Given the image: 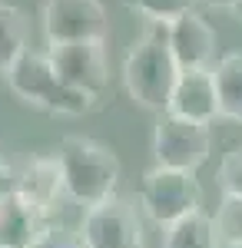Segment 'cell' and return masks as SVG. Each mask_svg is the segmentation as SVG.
Masks as SVG:
<instances>
[{
  "label": "cell",
  "mask_w": 242,
  "mask_h": 248,
  "mask_svg": "<svg viewBox=\"0 0 242 248\" xmlns=\"http://www.w3.org/2000/svg\"><path fill=\"white\" fill-rule=\"evenodd\" d=\"M53 159L60 166L63 195L73 205L93 209V205H103L116 195L123 169H120V159L110 146L96 142L90 136H63Z\"/></svg>",
  "instance_id": "obj_1"
},
{
  "label": "cell",
  "mask_w": 242,
  "mask_h": 248,
  "mask_svg": "<svg viewBox=\"0 0 242 248\" xmlns=\"http://www.w3.org/2000/svg\"><path fill=\"white\" fill-rule=\"evenodd\" d=\"M176 77H179V66L169 53L166 27L146 23V30L133 40L123 57V86L130 99L149 113H166Z\"/></svg>",
  "instance_id": "obj_2"
},
{
  "label": "cell",
  "mask_w": 242,
  "mask_h": 248,
  "mask_svg": "<svg viewBox=\"0 0 242 248\" xmlns=\"http://www.w3.org/2000/svg\"><path fill=\"white\" fill-rule=\"evenodd\" d=\"M3 79H7L10 93L17 96L23 106L40 109L47 116H83L96 106L93 99L73 93L70 86L60 83V77L50 66L47 50H30L27 46L17 63L3 73Z\"/></svg>",
  "instance_id": "obj_3"
},
{
  "label": "cell",
  "mask_w": 242,
  "mask_h": 248,
  "mask_svg": "<svg viewBox=\"0 0 242 248\" xmlns=\"http://www.w3.org/2000/svg\"><path fill=\"white\" fill-rule=\"evenodd\" d=\"M139 212L146 215L153 225L169 229L173 222L186 218L189 212L203 209V186L196 175L176 169L153 166L139 182Z\"/></svg>",
  "instance_id": "obj_4"
},
{
  "label": "cell",
  "mask_w": 242,
  "mask_h": 248,
  "mask_svg": "<svg viewBox=\"0 0 242 248\" xmlns=\"http://www.w3.org/2000/svg\"><path fill=\"white\" fill-rule=\"evenodd\" d=\"M40 27L47 46L60 43H106L110 14L103 0H43Z\"/></svg>",
  "instance_id": "obj_5"
},
{
  "label": "cell",
  "mask_w": 242,
  "mask_h": 248,
  "mask_svg": "<svg viewBox=\"0 0 242 248\" xmlns=\"http://www.w3.org/2000/svg\"><path fill=\"white\" fill-rule=\"evenodd\" d=\"M209 153H212L209 126L159 113V123L153 129V159H156V166L196 175L206 166Z\"/></svg>",
  "instance_id": "obj_6"
},
{
  "label": "cell",
  "mask_w": 242,
  "mask_h": 248,
  "mask_svg": "<svg viewBox=\"0 0 242 248\" xmlns=\"http://www.w3.org/2000/svg\"><path fill=\"white\" fill-rule=\"evenodd\" d=\"M47 57L63 86L93 103L103 99L110 86V63L103 43H60V46H47Z\"/></svg>",
  "instance_id": "obj_7"
},
{
  "label": "cell",
  "mask_w": 242,
  "mask_h": 248,
  "mask_svg": "<svg viewBox=\"0 0 242 248\" xmlns=\"http://www.w3.org/2000/svg\"><path fill=\"white\" fill-rule=\"evenodd\" d=\"M80 238H83V248H146L139 209L116 195L110 202L83 212Z\"/></svg>",
  "instance_id": "obj_8"
},
{
  "label": "cell",
  "mask_w": 242,
  "mask_h": 248,
  "mask_svg": "<svg viewBox=\"0 0 242 248\" xmlns=\"http://www.w3.org/2000/svg\"><path fill=\"white\" fill-rule=\"evenodd\" d=\"M166 43L179 70H209L219 57V37L199 10L166 23Z\"/></svg>",
  "instance_id": "obj_9"
},
{
  "label": "cell",
  "mask_w": 242,
  "mask_h": 248,
  "mask_svg": "<svg viewBox=\"0 0 242 248\" xmlns=\"http://www.w3.org/2000/svg\"><path fill=\"white\" fill-rule=\"evenodd\" d=\"M14 195L23 199L34 212H40L43 218H53V209L60 205L63 195V179H60V166L53 155H30L23 162V169H17L14 179Z\"/></svg>",
  "instance_id": "obj_10"
},
{
  "label": "cell",
  "mask_w": 242,
  "mask_h": 248,
  "mask_svg": "<svg viewBox=\"0 0 242 248\" xmlns=\"http://www.w3.org/2000/svg\"><path fill=\"white\" fill-rule=\"evenodd\" d=\"M166 113L176 119H189L209 126L219 119V103H216V86L209 70H179V77L173 83Z\"/></svg>",
  "instance_id": "obj_11"
},
{
  "label": "cell",
  "mask_w": 242,
  "mask_h": 248,
  "mask_svg": "<svg viewBox=\"0 0 242 248\" xmlns=\"http://www.w3.org/2000/svg\"><path fill=\"white\" fill-rule=\"evenodd\" d=\"M47 222L50 218L34 212L14 192L0 195V248H34Z\"/></svg>",
  "instance_id": "obj_12"
},
{
  "label": "cell",
  "mask_w": 242,
  "mask_h": 248,
  "mask_svg": "<svg viewBox=\"0 0 242 248\" xmlns=\"http://www.w3.org/2000/svg\"><path fill=\"white\" fill-rule=\"evenodd\" d=\"M212 86H216V103H219V119L242 123V50L219 53L209 66Z\"/></svg>",
  "instance_id": "obj_13"
},
{
  "label": "cell",
  "mask_w": 242,
  "mask_h": 248,
  "mask_svg": "<svg viewBox=\"0 0 242 248\" xmlns=\"http://www.w3.org/2000/svg\"><path fill=\"white\" fill-rule=\"evenodd\" d=\"M163 248H223V245H219L216 229H212V215L196 209L166 229Z\"/></svg>",
  "instance_id": "obj_14"
},
{
  "label": "cell",
  "mask_w": 242,
  "mask_h": 248,
  "mask_svg": "<svg viewBox=\"0 0 242 248\" xmlns=\"http://www.w3.org/2000/svg\"><path fill=\"white\" fill-rule=\"evenodd\" d=\"M27 50V14L17 3L0 0V77L20 60Z\"/></svg>",
  "instance_id": "obj_15"
},
{
  "label": "cell",
  "mask_w": 242,
  "mask_h": 248,
  "mask_svg": "<svg viewBox=\"0 0 242 248\" xmlns=\"http://www.w3.org/2000/svg\"><path fill=\"white\" fill-rule=\"evenodd\" d=\"M130 14L143 17L146 23H173L176 17H183L189 10H196L199 0H120Z\"/></svg>",
  "instance_id": "obj_16"
},
{
  "label": "cell",
  "mask_w": 242,
  "mask_h": 248,
  "mask_svg": "<svg viewBox=\"0 0 242 248\" xmlns=\"http://www.w3.org/2000/svg\"><path fill=\"white\" fill-rule=\"evenodd\" d=\"M212 229H216V238L223 248L242 245V199L223 195L219 209L212 215Z\"/></svg>",
  "instance_id": "obj_17"
},
{
  "label": "cell",
  "mask_w": 242,
  "mask_h": 248,
  "mask_svg": "<svg viewBox=\"0 0 242 248\" xmlns=\"http://www.w3.org/2000/svg\"><path fill=\"white\" fill-rule=\"evenodd\" d=\"M216 179H219V189H223V195L242 199V146H232V149H229V153L219 159Z\"/></svg>",
  "instance_id": "obj_18"
},
{
  "label": "cell",
  "mask_w": 242,
  "mask_h": 248,
  "mask_svg": "<svg viewBox=\"0 0 242 248\" xmlns=\"http://www.w3.org/2000/svg\"><path fill=\"white\" fill-rule=\"evenodd\" d=\"M34 248H83V238H80V229H70V225L50 218L37 235Z\"/></svg>",
  "instance_id": "obj_19"
},
{
  "label": "cell",
  "mask_w": 242,
  "mask_h": 248,
  "mask_svg": "<svg viewBox=\"0 0 242 248\" xmlns=\"http://www.w3.org/2000/svg\"><path fill=\"white\" fill-rule=\"evenodd\" d=\"M14 179H17V169L7 162V155L0 153V195L14 192Z\"/></svg>",
  "instance_id": "obj_20"
},
{
  "label": "cell",
  "mask_w": 242,
  "mask_h": 248,
  "mask_svg": "<svg viewBox=\"0 0 242 248\" xmlns=\"http://www.w3.org/2000/svg\"><path fill=\"white\" fill-rule=\"evenodd\" d=\"M206 7H216V10H232L236 7V0H203Z\"/></svg>",
  "instance_id": "obj_21"
},
{
  "label": "cell",
  "mask_w": 242,
  "mask_h": 248,
  "mask_svg": "<svg viewBox=\"0 0 242 248\" xmlns=\"http://www.w3.org/2000/svg\"><path fill=\"white\" fill-rule=\"evenodd\" d=\"M232 14H236V17L242 20V0H236V7H232Z\"/></svg>",
  "instance_id": "obj_22"
},
{
  "label": "cell",
  "mask_w": 242,
  "mask_h": 248,
  "mask_svg": "<svg viewBox=\"0 0 242 248\" xmlns=\"http://www.w3.org/2000/svg\"><path fill=\"white\" fill-rule=\"evenodd\" d=\"M232 248H242V245H232Z\"/></svg>",
  "instance_id": "obj_23"
}]
</instances>
